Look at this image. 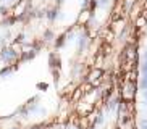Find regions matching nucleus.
<instances>
[{
	"instance_id": "obj_1",
	"label": "nucleus",
	"mask_w": 147,
	"mask_h": 129,
	"mask_svg": "<svg viewBox=\"0 0 147 129\" xmlns=\"http://www.w3.org/2000/svg\"><path fill=\"white\" fill-rule=\"evenodd\" d=\"M141 87H142L144 90H147V71L144 73V76H142V81H141Z\"/></svg>"
},
{
	"instance_id": "obj_2",
	"label": "nucleus",
	"mask_w": 147,
	"mask_h": 129,
	"mask_svg": "<svg viewBox=\"0 0 147 129\" xmlns=\"http://www.w3.org/2000/svg\"><path fill=\"white\" fill-rule=\"evenodd\" d=\"M144 99H146V102H147V90H144Z\"/></svg>"
}]
</instances>
